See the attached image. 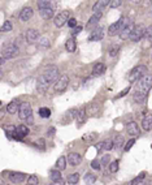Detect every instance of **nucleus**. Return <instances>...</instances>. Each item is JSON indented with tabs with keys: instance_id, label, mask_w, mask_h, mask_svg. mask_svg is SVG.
Wrapping results in <instances>:
<instances>
[{
	"instance_id": "nucleus-45",
	"label": "nucleus",
	"mask_w": 152,
	"mask_h": 185,
	"mask_svg": "<svg viewBox=\"0 0 152 185\" xmlns=\"http://www.w3.org/2000/svg\"><path fill=\"white\" fill-rule=\"evenodd\" d=\"M100 164H102V163H99L98 160H92V162H91V167L94 168V169H100V168H102Z\"/></svg>"
},
{
	"instance_id": "nucleus-35",
	"label": "nucleus",
	"mask_w": 152,
	"mask_h": 185,
	"mask_svg": "<svg viewBox=\"0 0 152 185\" xmlns=\"http://www.w3.org/2000/svg\"><path fill=\"white\" fill-rule=\"evenodd\" d=\"M113 147H115V146H113V141L107 140V141L103 142V150H112Z\"/></svg>"
},
{
	"instance_id": "nucleus-53",
	"label": "nucleus",
	"mask_w": 152,
	"mask_h": 185,
	"mask_svg": "<svg viewBox=\"0 0 152 185\" xmlns=\"http://www.w3.org/2000/svg\"><path fill=\"white\" fill-rule=\"evenodd\" d=\"M151 15H152V8H151Z\"/></svg>"
},
{
	"instance_id": "nucleus-52",
	"label": "nucleus",
	"mask_w": 152,
	"mask_h": 185,
	"mask_svg": "<svg viewBox=\"0 0 152 185\" xmlns=\"http://www.w3.org/2000/svg\"><path fill=\"white\" fill-rule=\"evenodd\" d=\"M137 185H146V184H144V181H142V183H139V184H137Z\"/></svg>"
},
{
	"instance_id": "nucleus-20",
	"label": "nucleus",
	"mask_w": 152,
	"mask_h": 185,
	"mask_svg": "<svg viewBox=\"0 0 152 185\" xmlns=\"http://www.w3.org/2000/svg\"><path fill=\"white\" fill-rule=\"evenodd\" d=\"M142 128L146 132L151 131V128H152V115H147V116H144V118H143V120H142Z\"/></svg>"
},
{
	"instance_id": "nucleus-31",
	"label": "nucleus",
	"mask_w": 152,
	"mask_h": 185,
	"mask_svg": "<svg viewBox=\"0 0 152 185\" xmlns=\"http://www.w3.org/2000/svg\"><path fill=\"white\" fill-rule=\"evenodd\" d=\"M78 181H79V173H78V172H76V173H70V175L68 176V183H69V184L74 185V184H77Z\"/></svg>"
},
{
	"instance_id": "nucleus-34",
	"label": "nucleus",
	"mask_w": 152,
	"mask_h": 185,
	"mask_svg": "<svg viewBox=\"0 0 152 185\" xmlns=\"http://www.w3.org/2000/svg\"><path fill=\"white\" fill-rule=\"evenodd\" d=\"M13 29V25L11 21H5L3 25H2V31L3 33H7V31H11Z\"/></svg>"
},
{
	"instance_id": "nucleus-10",
	"label": "nucleus",
	"mask_w": 152,
	"mask_h": 185,
	"mask_svg": "<svg viewBox=\"0 0 152 185\" xmlns=\"http://www.w3.org/2000/svg\"><path fill=\"white\" fill-rule=\"evenodd\" d=\"M124 21H125V17H121L118 21H116L115 24H112L109 26V29H108V34L112 37V35H116L117 33H120L122 30V27H124Z\"/></svg>"
},
{
	"instance_id": "nucleus-14",
	"label": "nucleus",
	"mask_w": 152,
	"mask_h": 185,
	"mask_svg": "<svg viewBox=\"0 0 152 185\" xmlns=\"http://www.w3.org/2000/svg\"><path fill=\"white\" fill-rule=\"evenodd\" d=\"M67 160H68V163L70 164V166L76 167V166H78V164L82 162V156H81V154H78V153H70L68 155Z\"/></svg>"
},
{
	"instance_id": "nucleus-19",
	"label": "nucleus",
	"mask_w": 152,
	"mask_h": 185,
	"mask_svg": "<svg viewBox=\"0 0 152 185\" xmlns=\"http://www.w3.org/2000/svg\"><path fill=\"white\" fill-rule=\"evenodd\" d=\"M126 131L130 136H138L139 134V127H138L137 123L134 121H130L128 123V125H126Z\"/></svg>"
},
{
	"instance_id": "nucleus-33",
	"label": "nucleus",
	"mask_w": 152,
	"mask_h": 185,
	"mask_svg": "<svg viewBox=\"0 0 152 185\" xmlns=\"http://www.w3.org/2000/svg\"><path fill=\"white\" fill-rule=\"evenodd\" d=\"M96 181V176L95 175H92V173H87L85 176V183L87 184V185H92Z\"/></svg>"
},
{
	"instance_id": "nucleus-7",
	"label": "nucleus",
	"mask_w": 152,
	"mask_h": 185,
	"mask_svg": "<svg viewBox=\"0 0 152 185\" xmlns=\"http://www.w3.org/2000/svg\"><path fill=\"white\" fill-rule=\"evenodd\" d=\"M18 116L21 120H28L30 116H33V111H31V106L29 102H22L21 106H20V111H18Z\"/></svg>"
},
{
	"instance_id": "nucleus-40",
	"label": "nucleus",
	"mask_w": 152,
	"mask_h": 185,
	"mask_svg": "<svg viewBox=\"0 0 152 185\" xmlns=\"http://www.w3.org/2000/svg\"><path fill=\"white\" fill-rule=\"evenodd\" d=\"M134 143H135V140H133V138H131L130 141H128V143H126V145L124 146V150H125V151H129V150H130L131 147H133V145H134Z\"/></svg>"
},
{
	"instance_id": "nucleus-38",
	"label": "nucleus",
	"mask_w": 152,
	"mask_h": 185,
	"mask_svg": "<svg viewBox=\"0 0 152 185\" xmlns=\"http://www.w3.org/2000/svg\"><path fill=\"white\" fill-rule=\"evenodd\" d=\"M38 183H39V179L35 175H31L28 180V185H38Z\"/></svg>"
},
{
	"instance_id": "nucleus-43",
	"label": "nucleus",
	"mask_w": 152,
	"mask_h": 185,
	"mask_svg": "<svg viewBox=\"0 0 152 185\" xmlns=\"http://www.w3.org/2000/svg\"><path fill=\"white\" fill-rule=\"evenodd\" d=\"M144 37L148 38V39L151 40V42H152V25L146 29V34H144Z\"/></svg>"
},
{
	"instance_id": "nucleus-39",
	"label": "nucleus",
	"mask_w": 152,
	"mask_h": 185,
	"mask_svg": "<svg viewBox=\"0 0 152 185\" xmlns=\"http://www.w3.org/2000/svg\"><path fill=\"white\" fill-rule=\"evenodd\" d=\"M118 51H120V46H113L112 49L109 50V56H116V55L118 53Z\"/></svg>"
},
{
	"instance_id": "nucleus-49",
	"label": "nucleus",
	"mask_w": 152,
	"mask_h": 185,
	"mask_svg": "<svg viewBox=\"0 0 152 185\" xmlns=\"http://www.w3.org/2000/svg\"><path fill=\"white\" fill-rule=\"evenodd\" d=\"M79 31H82V26H77V27H74V30L72 31V34H73V35H76V34H78Z\"/></svg>"
},
{
	"instance_id": "nucleus-6",
	"label": "nucleus",
	"mask_w": 152,
	"mask_h": 185,
	"mask_svg": "<svg viewBox=\"0 0 152 185\" xmlns=\"http://www.w3.org/2000/svg\"><path fill=\"white\" fill-rule=\"evenodd\" d=\"M144 34H146V27H144V25L139 24V25H137L134 27L133 31H131L129 39L133 40V42H139V40L144 37Z\"/></svg>"
},
{
	"instance_id": "nucleus-42",
	"label": "nucleus",
	"mask_w": 152,
	"mask_h": 185,
	"mask_svg": "<svg viewBox=\"0 0 152 185\" xmlns=\"http://www.w3.org/2000/svg\"><path fill=\"white\" fill-rule=\"evenodd\" d=\"M109 160H111V156L108 155V154H105L103 158H102V160H100V163L103 164V167L104 166H107V164H109Z\"/></svg>"
},
{
	"instance_id": "nucleus-16",
	"label": "nucleus",
	"mask_w": 152,
	"mask_h": 185,
	"mask_svg": "<svg viewBox=\"0 0 152 185\" xmlns=\"http://www.w3.org/2000/svg\"><path fill=\"white\" fill-rule=\"evenodd\" d=\"M39 31L37 29H29L28 31H26V39H28L29 43H34L37 39H39Z\"/></svg>"
},
{
	"instance_id": "nucleus-25",
	"label": "nucleus",
	"mask_w": 152,
	"mask_h": 185,
	"mask_svg": "<svg viewBox=\"0 0 152 185\" xmlns=\"http://www.w3.org/2000/svg\"><path fill=\"white\" fill-rule=\"evenodd\" d=\"M38 8L39 11H43V9H54L52 8V3L48 2V0H41V2H38Z\"/></svg>"
},
{
	"instance_id": "nucleus-3",
	"label": "nucleus",
	"mask_w": 152,
	"mask_h": 185,
	"mask_svg": "<svg viewBox=\"0 0 152 185\" xmlns=\"http://www.w3.org/2000/svg\"><path fill=\"white\" fill-rule=\"evenodd\" d=\"M146 72H147V67L146 65H138L135 67L133 71L130 72L129 74V81L133 84V82H138L141 78H143L146 76Z\"/></svg>"
},
{
	"instance_id": "nucleus-1",
	"label": "nucleus",
	"mask_w": 152,
	"mask_h": 185,
	"mask_svg": "<svg viewBox=\"0 0 152 185\" xmlns=\"http://www.w3.org/2000/svg\"><path fill=\"white\" fill-rule=\"evenodd\" d=\"M59 78V68L56 65H50L44 69L43 74L41 77L38 78V90L39 91H44L46 89H47L51 82L54 81H57Z\"/></svg>"
},
{
	"instance_id": "nucleus-13",
	"label": "nucleus",
	"mask_w": 152,
	"mask_h": 185,
	"mask_svg": "<svg viewBox=\"0 0 152 185\" xmlns=\"http://www.w3.org/2000/svg\"><path fill=\"white\" fill-rule=\"evenodd\" d=\"M8 179L12 181V183H15V184H20V183H22L25 180V173L22 172H9L8 173Z\"/></svg>"
},
{
	"instance_id": "nucleus-37",
	"label": "nucleus",
	"mask_w": 152,
	"mask_h": 185,
	"mask_svg": "<svg viewBox=\"0 0 152 185\" xmlns=\"http://www.w3.org/2000/svg\"><path fill=\"white\" fill-rule=\"evenodd\" d=\"M144 177H146V173H141L139 176H137L135 179L131 181V185H137V184H139V183H142L143 180H144Z\"/></svg>"
},
{
	"instance_id": "nucleus-23",
	"label": "nucleus",
	"mask_w": 152,
	"mask_h": 185,
	"mask_svg": "<svg viewBox=\"0 0 152 185\" xmlns=\"http://www.w3.org/2000/svg\"><path fill=\"white\" fill-rule=\"evenodd\" d=\"M77 121L78 123H85L86 119H87V111H86V107L81 108V109H78V112H77Z\"/></svg>"
},
{
	"instance_id": "nucleus-32",
	"label": "nucleus",
	"mask_w": 152,
	"mask_h": 185,
	"mask_svg": "<svg viewBox=\"0 0 152 185\" xmlns=\"http://www.w3.org/2000/svg\"><path fill=\"white\" fill-rule=\"evenodd\" d=\"M98 138V133H87V134H85L82 137V140L86 141V142H92V141H95Z\"/></svg>"
},
{
	"instance_id": "nucleus-24",
	"label": "nucleus",
	"mask_w": 152,
	"mask_h": 185,
	"mask_svg": "<svg viewBox=\"0 0 152 185\" xmlns=\"http://www.w3.org/2000/svg\"><path fill=\"white\" fill-rule=\"evenodd\" d=\"M65 49H67L68 52H74L77 50V43L73 38H70L67 40V43H65Z\"/></svg>"
},
{
	"instance_id": "nucleus-46",
	"label": "nucleus",
	"mask_w": 152,
	"mask_h": 185,
	"mask_svg": "<svg viewBox=\"0 0 152 185\" xmlns=\"http://www.w3.org/2000/svg\"><path fill=\"white\" fill-rule=\"evenodd\" d=\"M121 4H122V2H120V0H113V2H111L112 8H117V7H120Z\"/></svg>"
},
{
	"instance_id": "nucleus-5",
	"label": "nucleus",
	"mask_w": 152,
	"mask_h": 185,
	"mask_svg": "<svg viewBox=\"0 0 152 185\" xmlns=\"http://www.w3.org/2000/svg\"><path fill=\"white\" fill-rule=\"evenodd\" d=\"M134 27H135V25H134L133 21H131V18L125 17L124 27H122V30L120 31V38H121V39H126V38H129V37H130V34H131V31L134 30Z\"/></svg>"
},
{
	"instance_id": "nucleus-29",
	"label": "nucleus",
	"mask_w": 152,
	"mask_h": 185,
	"mask_svg": "<svg viewBox=\"0 0 152 185\" xmlns=\"http://www.w3.org/2000/svg\"><path fill=\"white\" fill-rule=\"evenodd\" d=\"M124 142H125L124 137H122L121 134H118V136L115 137V140H113V146H115L116 149H120V147L124 146Z\"/></svg>"
},
{
	"instance_id": "nucleus-28",
	"label": "nucleus",
	"mask_w": 152,
	"mask_h": 185,
	"mask_svg": "<svg viewBox=\"0 0 152 185\" xmlns=\"http://www.w3.org/2000/svg\"><path fill=\"white\" fill-rule=\"evenodd\" d=\"M50 177H51V180L54 183H57V181L63 180L61 179V172H60V171H57V169H52L51 173H50Z\"/></svg>"
},
{
	"instance_id": "nucleus-48",
	"label": "nucleus",
	"mask_w": 152,
	"mask_h": 185,
	"mask_svg": "<svg viewBox=\"0 0 152 185\" xmlns=\"http://www.w3.org/2000/svg\"><path fill=\"white\" fill-rule=\"evenodd\" d=\"M129 90H130V86H129V87H126V89H125V90H122V93H120V94H118L116 98H121V97H124V95H126Z\"/></svg>"
},
{
	"instance_id": "nucleus-27",
	"label": "nucleus",
	"mask_w": 152,
	"mask_h": 185,
	"mask_svg": "<svg viewBox=\"0 0 152 185\" xmlns=\"http://www.w3.org/2000/svg\"><path fill=\"white\" fill-rule=\"evenodd\" d=\"M39 15H41L42 18L44 20H51L54 17V9H43V11H39Z\"/></svg>"
},
{
	"instance_id": "nucleus-4",
	"label": "nucleus",
	"mask_w": 152,
	"mask_h": 185,
	"mask_svg": "<svg viewBox=\"0 0 152 185\" xmlns=\"http://www.w3.org/2000/svg\"><path fill=\"white\" fill-rule=\"evenodd\" d=\"M18 46L15 43H9V44H5L2 50V58L3 59H12L18 55Z\"/></svg>"
},
{
	"instance_id": "nucleus-18",
	"label": "nucleus",
	"mask_w": 152,
	"mask_h": 185,
	"mask_svg": "<svg viewBox=\"0 0 152 185\" xmlns=\"http://www.w3.org/2000/svg\"><path fill=\"white\" fill-rule=\"evenodd\" d=\"M29 134V128L26 125H20L17 127V131H16V134H15V138L17 140H21L24 137H26Z\"/></svg>"
},
{
	"instance_id": "nucleus-30",
	"label": "nucleus",
	"mask_w": 152,
	"mask_h": 185,
	"mask_svg": "<svg viewBox=\"0 0 152 185\" xmlns=\"http://www.w3.org/2000/svg\"><path fill=\"white\" fill-rule=\"evenodd\" d=\"M39 116L43 119H47L51 116V109L47 108V107H42V108H39Z\"/></svg>"
},
{
	"instance_id": "nucleus-50",
	"label": "nucleus",
	"mask_w": 152,
	"mask_h": 185,
	"mask_svg": "<svg viewBox=\"0 0 152 185\" xmlns=\"http://www.w3.org/2000/svg\"><path fill=\"white\" fill-rule=\"evenodd\" d=\"M37 143H38V146H41L42 149H44V140H43V138H41Z\"/></svg>"
},
{
	"instance_id": "nucleus-47",
	"label": "nucleus",
	"mask_w": 152,
	"mask_h": 185,
	"mask_svg": "<svg viewBox=\"0 0 152 185\" xmlns=\"http://www.w3.org/2000/svg\"><path fill=\"white\" fill-rule=\"evenodd\" d=\"M55 132H56V129H55L54 127H52V128H50V129H48L47 136H48V137H54V136H55Z\"/></svg>"
},
{
	"instance_id": "nucleus-22",
	"label": "nucleus",
	"mask_w": 152,
	"mask_h": 185,
	"mask_svg": "<svg viewBox=\"0 0 152 185\" xmlns=\"http://www.w3.org/2000/svg\"><path fill=\"white\" fill-rule=\"evenodd\" d=\"M105 71V65L103 63H96L94 65V69H92V74L94 76H100V74H103Z\"/></svg>"
},
{
	"instance_id": "nucleus-8",
	"label": "nucleus",
	"mask_w": 152,
	"mask_h": 185,
	"mask_svg": "<svg viewBox=\"0 0 152 185\" xmlns=\"http://www.w3.org/2000/svg\"><path fill=\"white\" fill-rule=\"evenodd\" d=\"M69 20H70V12L69 11H63V12L59 13V15H56V17L54 18V21H55V25L57 27H61V26H64L65 24H67Z\"/></svg>"
},
{
	"instance_id": "nucleus-11",
	"label": "nucleus",
	"mask_w": 152,
	"mask_h": 185,
	"mask_svg": "<svg viewBox=\"0 0 152 185\" xmlns=\"http://www.w3.org/2000/svg\"><path fill=\"white\" fill-rule=\"evenodd\" d=\"M33 15H34V11H33V8H30V7H25V8L20 12V20L24 22L29 21V20L33 17Z\"/></svg>"
},
{
	"instance_id": "nucleus-51",
	"label": "nucleus",
	"mask_w": 152,
	"mask_h": 185,
	"mask_svg": "<svg viewBox=\"0 0 152 185\" xmlns=\"http://www.w3.org/2000/svg\"><path fill=\"white\" fill-rule=\"evenodd\" d=\"M28 121H29V123H30V124H33V116H30V118H29V119H28Z\"/></svg>"
},
{
	"instance_id": "nucleus-2",
	"label": "nucleus",
	"mask_w": 152,
	"mask_h": 185,
	"mask_svg": "<svg viewBox=\"0 0 152 185\" xmlns=\"http://www.w3.org/2000/svg\"><path fill=\"white\" fill-rule=\"evenodd\" d=\"M151 87H152V74H146L143 78H141L137 82L134 100L138 102V103H141V102L146 98V95L151 90Z\"/></svg>"
},
{
	"instance_id": "nucleus-12",
	"label": "nucleus",
	"mask_w": 152,
	"mask_h": 185,
	"mask_svg": "<svg viewBox=\"0 0 152 185\" xmlns=\"http://www.w3.org/2000/svg\"><path fill=\"white\" fill-rule=\"evenodd\" d=\"M103 37H104L103 29H102V27H96V29H94V30L91 31L89 39L91 40V42H98V40H102Z\"/></svg>"
},
{
	"instance_id": "nucleus-21",
	"label": "nucleus",
	"mask_w": 152,
	"mask_h": 185,
	"mask_svg": "<svg viewBox=\"0 0 152 185\" xmlns=\"http://www.w3.org/2000/svg\"><path fill=\"white\" fill-rule=\"evenodd\" d=\"M102 15H103V13H94V15L91 16V18L89 20L87 25H86V26H87V29H90L91 26H95V25H96L99 21H100V17H102Z\"/></svg>"
},
{
	"instance_id": "nucleus-26",
	"label": "nucleus",
	"mask_w": 152,
	"mask_h": 185,
	"mask_svg": "<svg viewBox=\"0 0 152 185\" xmlns=\"http://www.w3.org/2000/svg\"><path fill=\"white\" fill-rule=\"evenodd\" d=\"M56 168L59 171H64L65 168H67V158L65 156H60V158L57 159L56 162Z\"/></svg>"
},
{
	"instance_id": "nucleus-9",
	"label": "nucleus",
	"mask_w": 152,
	"mask_h": 185,
	"mask_svg": "<svg viewBox=\"0 0 152 185\" xmlns=\"http://www.w3.org/2000/svg\"><path fill=\"white\" fill-rule=\"evenodd\" d=\"M68 85H69V77L67 76V74H63V76H61L60 78H59V80L56 81V84H55L54 89H55V91L63 93V91H65V90H67Z\"/></svg>"
},
{
	"instance_id": "nucleus-36",
	"label": "nucleus",
	"mask_w": 152,
	"mask_h": 185,
	"mask_svg": "<svg viewBox=\"0 0 152 185\" xmlns=\"http://www.w3.org/2000/svg\"><path fill=\"white\" fill-rule=\"evenodd\" d=\"M109 171L112 173H116L118 171V160H113L111 164H109Z\"/></svg>"
},
{
	"instance_id": "nucleus-17",
	"label": "nucleus",
	"mask_w": 152,
	"mask_h": 185,
	"mask_svg": "<svg viewBox=\"0 0 152 185\" xmlns=\"http://www.w3.org/2000/svg\"><path fill=\"white\" fill-rule=\"evenodd\" d=\"M20 102L18 100H12V102H9V104L7 106V112H8L9 115H13V113H16V112H18L20 111Z\"/></svg>"
},
{
	"instance_id": "nucleus-44",
	"label": "nucleus",
	"mask_w": 152,
	"mask_h": 185,
	"mask_svg": "<svg viewBox=\"0 0 152 185\" xmlns=\"http://www.w3.org/2000/svg\"><path fill=\"white\" fill-rule=\"evenodd\" d=\"M68 25L72 27V29H74V27H77V20L72 17V18L69 20V21H68Z\"/></svg>"
},
{
	"instance_id": "nucleus-15",
	"label": "nucleus",
	"mask_w": 152,
	"mask_h": 185,
	"mask_svg": "<svg viewBox=\"0 0 152 185\" xmlns=\"http://www.w3.org/2000/svg\"><path fill=\"white\" fill-rule=\"evenodd\" d=\"M108 4H111V2H108V0H99L92 7V11H94V13H103V9Z\"/></svg>"
},
{
	"instance_id": "nucleus-41",
	"label": "nucleus",
	"mask_w": 152,
	"mask_h": 185,
	"mask_svg": "<svg viewBox=\"0 0 152 185\" xmlns=\"http://www.w3.org/2000/svg\"><path fill=\"white\" fill-rule=\"evenodd\" d=\"M39 46H42V47H48L50 46V40L48 38H41V40H39Z\"/></svg>"
}]
</instances>
